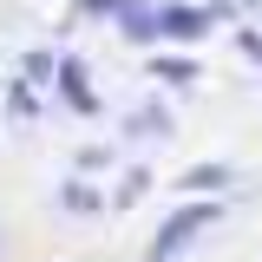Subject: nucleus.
<instances>
[{
	"instance_id": "obj_8",
	"label": "nucleus",
	"mask_w": 262,
	"mask_h": 262,
	"mask_svg": "<svg viewBox=\"0 0 262 262\" xmlns=\"http://www.w3.org/2000/svg\"><path fill=\"white\" fill-rule=\"evenodd\" d=\"M144 184H151V177H144V170H131L125 190H118V203H138V196H144Z\"/></svg>"
},
{
	"instance_id": "obj_6",
	"label": "nucleus",
	"mask_w": 262,
	"mask_h": 262,
	"mask_svg": "<svg viewBox=\"0 0 262 262\" xmlns=\"http://www.w3.org/2000/svg\"><path fill=\"white\" fill-rule=\"evenodd\" d=\"M66 203H72V210H98V196L85 190V184H66Z\"/></svg>"
},
{
	"instance_id": "obj_4",
	"label": "nucleus",
	"mask_w": 262,
	"mask_h": 262,
	"mask_svg": "<svg viewBox=\"0 0 262 262\" xmlns=\"http://www.w3.org/2000/svg\"><path fill=\"white\" fill-rule=\"evenodd\" d=\"M223 177H229L223 164H196L190 177H184V190H216V184H223Z\"/></svg>"
},
{
	"instance_id": "obj_5",
	"label": "nucleus",
	"mask_w": 262,
	"mask_h": 262,
	"mask_svg": "<svg viewBox=\"0 0 262 262\" xmlns=\"http://www.w3.org/2000/svg\"><path fill=\"white\" fill-rule=\"evenodd\" d=\"M158 79H170V85H190L196 66H190V59H158Z\"/></svg>"
},
{
	"instance_id": "obj_9",
	"label": "nucleus",
	"mask_w": 262,
	"mask_h": 262,
	"mask_svg": "<svg viewBox=\"0 0 262 262\" xmlns=\"http://www.w3.org/2000/svg\"><path fill=\"white\" fill-rule=\"evenodd\" d=\"M131 125H138V138H151V131H164V112H138Z\"/></svg>"
},
{
	"instance_id": "obj_3",
	"label": "nucleus",
	"mask_w": 262,
	"mask_h": 262,
	"mask_svg": "<svg viewBox=\"0 0 262 262\" xmlns=\"http://www.w3.org/2000/svg\"><path fill=\"white\" fill-rule=\"evenodd\" d=\"M59 92H66V105H72V112H98V98H92V85H85V66H79V59L59 66Z\"/></svg>"
},
{
	"instance_id": "obj_1",
	"label": "nucleus",
	"mask_w": 262,
	"mask_h": 262,
	"mask_svg": "<svg viewBox=\"0 0 262 262\" xmlns=\"http://www.w3.org/2000/svg\"><path fill=\"white\" fill-rule=\"evenodd\" d=\"M210 223H216V203H190V210H177V216L164 223V236L151 243V262H170L177 249H190V236H196V229H210Z\"/></svg>"
},
{
	"instance_id": "obj_2",
	"label": "nucleus",
	"mask_w": 262,
	"mask_h": 262,
	"mask_svg": "<svg viewBox=\"0 0 262 262\" xmlns=\"http://www.w3.org/2000/svg\"><path fill=\"white\" fill-rule=\"evenodd\" d=\"M158 20H164V39H203V33L216 27V13L210 7H158Z\"/></svg>"
},
{
	"instance_id": "obj_7",
	"label": "nucleus",
	"mask_w": 262,
	"mask_h": 262,
	"mask_svg": "<svg viewBox=\"0 0 262 262\" xmlns=\"http://www.w3.org/2000/svg\"><path fill=\"white\" fill-rule=\"evenodd\" d=\"M27 72H33V79H39V85H53V79H46V72H59V66L46 59V53H27Z\"/></svg>"
}]
</instances>
